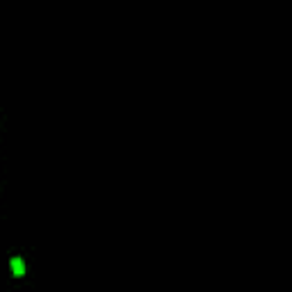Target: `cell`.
Wrapping results in <instances>:
<instances>
[{"mask_svg": "<svg viewBox=\"0 0 292 292\" xmlns=\"http://www.w3.org/2000/svg\"><path fill=\"white\" fill-rule=\"evenodd\" d=\"M9 265H12L14 276H23V274H25V263H23L19 256H14V258L9 260Z\"/></svg>", "mask_w": 292, "mask_h": 292, "instance_id": "obj_1", "label": "cell"}]
</instances>
